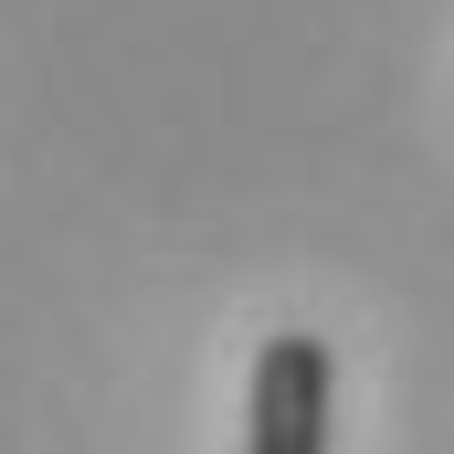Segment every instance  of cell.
<instances>
[{"instance_id": "6da1fadb", "label": "cell", "mask_w": 454, "mask_h": 454, "mask_svg": "<svg viewBox=\"0 0 454 454\" xmlns=\"http://www.w3.org/2000/svg\"><path fill=\"white\" fill-rule=\"evenodd\" d=\"M328 434H339V359L317 328H275L254 348L243 454H328Z\"/></svg>"}]
</instances>
